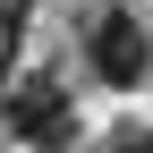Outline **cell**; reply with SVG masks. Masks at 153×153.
Masks as SVG:
<instances>
[{
    "label": "cell",
    "instance_id": "cell-1",
    "mask_svg": "<svg viewBox=\"0 0 153 153\" xmlns=\"http://www.w3.org/2000/svg\"><path fill=\"white\" fill-rule=\"evenodd\" d=\"M9 136L26 153H76V102L60 76H26V85H9Z\"/></svg>",
    "mask_w": 153,
    "mask_h": 153
},
{
    "label": "cell",
    "instance_id": "cell-3",
    "mask_svg": "<svg viewBox=\"0 0 153 153\" xmlns=\"http://www.w3.org/2000/svg\"><path fill=\"white\" fill-rule=\"evenodd\" d=\"M94 153H153V128H111Z\"/></svg>",
    "mask_w": 153,
    "mask_h": 153
},
{
    "label": "cell",
    "instance_id": "cell-2",
    "mask_svg": "<svg viewBox=\"0 0 153 153\" xmlns=\"http://www.w3.org/2000/svg\"><path fill=\"white\" fill-rule=\"evenodd\" d=\"M85 60H94V76H102L111 94L153 85V43H145V26H136L128 9H94V26H85Z\"/></svg>",
    "mask_w": 153,
    "mask_h": 153
}]
</instances>
